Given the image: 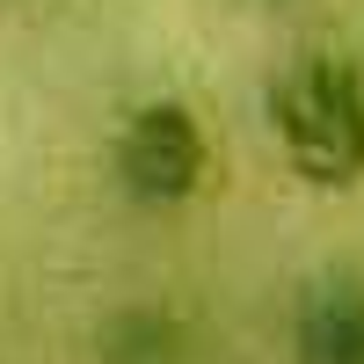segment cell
I'll return each instance as SVG.
<instances>
[{
    "label": "cell",
    "instance_id": "cell-1",
    "mask_svg": "<svg viewBox=\"0 0 364 364\" xmlns=\"http://www.w3.org/2000/svg\"><path fill=\"white\" fill-rule=\"evenodd\" d=\"M262 124L284 168L306 190H357L364 182V66L336 44L299 51L262 87Z\"/></svg>",
    "mask_w": 364,
    "mask_h": 364
},
{
    "label": "cell",
    "instance_id": "cell-2",
    "mask_svg": "<svg viewBox=\"0 0 364 364\" xmlns=\"http://www.w3.org/2000/svg\"><path fill=\"white\" fill-rule=\"evenodd\" d=\"M109 182L139 211H175L211 182V132L182 95H146L109 132Z\"/></svg>",
    "mask_w": 364,
    "mask_h": 364
},
{
    "label": "cell",
    "instance_id": "cell-3",
    "mask_svg": "<svg viewBox=\"0 0 364 364\" xmlns=\"http://www.w3.org/2000/svg\"><path fill=\"white\" fill-rule=\"evenodd\" d=\"M291 364H364V262H321L299 284Z\"/></svg>",
    "mask_w": 364,
    "mask_h": 364
},
{
    "label": "cell",
    "instance_id": "cell-4",
    "mask_svg": "<svg viewBox=\"0 0 364 364\" xmlns=\"http://www.w3.org/2000/svg\"><path fill=\"white\" fill-rule=\"evenodd\" d=\"M95 364H211L175 306H109L95 321Z\"/></svg>",
    "mask_w": 364,
    "mask_h": 364
},
{
    "label": "cell",
    "instance_id": "cell-5",
    "mask_svg": "<svg viewBox=\"0 0 364 364\" xmlns=\"http://www.w3.org/2000/svg\"><path fill=\"white\" fill-rule=\"evenodd\" d=\"M277 8H284V0H277Z\"/></svg>",
    "mask_w": 364,
    "mask_h": 364
}]
</instances>
